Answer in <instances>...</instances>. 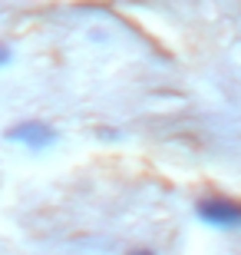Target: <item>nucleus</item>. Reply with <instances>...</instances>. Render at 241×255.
<instances>
[{
  "label": "nucleus",
  "mask_w": 241,
  "mask_h": 255,
  "mask_svg": "<svg viewBox=\"0 0 241 255\" xmlns=\"http://www.w3.org/2000/svg\"><path fill=\"white\" fill-rule=\"evenodd\" d=\"M129 255H156V252H152V249H146V246H139V249H132Z\"/></svg>",
  "instance_id": "obj_4"
},
{
  "label": "nucleus",
  "mask_w": 241,
  "mask_h": 255,
  "mask_svg": "<svg viewBox=\"0 0 241 255\" xmlns=\"http://www.w3.org/2000/svg\"><path fill=\"white\" fill-rule=\"evenodd\" d=\"M13 63V50L7 47V43H0V70H3V66H10Z\"/></svg>",
  "instance_id": "obj_3"
},
{
  "label": "nucleus",
  "mask_w": 241,
  "mask_h": 255,
  "mask_svg": "<svg viewBox=\"0 0 241 255\" xmlns=\"http://www.w3.org/2000/svg\"><path fill=\"white\" fill-rule=\"evenodd\" d=\"M195 216L198 222L218 232H238L241 229V202L228 196H202L195 202Z\"/></svg>",
  "instance_id": "obj_1"
},
{
  "label": "nucleus",
  "mask_w": 241,
  "mask_h": 255,
  "mask_svg": "<svg viewBox=\"0 0 241 255\" xmlns=\"http://www.w3.org/2000/svg\"><path fill=\"white\" fill-rule=\"evenodd\" d=\"M7 139L30 152H47L56 142V129L47 120H17L13 126H7Z\"/></svg>",
  "instance_id": "obj_2"
}]
</instances>
